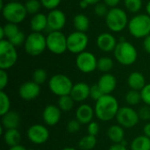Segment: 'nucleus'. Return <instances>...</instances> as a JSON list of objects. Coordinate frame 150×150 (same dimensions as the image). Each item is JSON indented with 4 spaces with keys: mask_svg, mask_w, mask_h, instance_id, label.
<instances>
[{
    "mask_svg": "<svg viewBox=\"0 0 150 150\" xmlns=\"http://www.w3.org/2000/svg\"><path fill=\"white\" fill-rule=\"evenodd\" d=\"M127 84L131 90L141 91L146 85V79L142 73L134 71L132 72L127 78Z\"/></svg>",
    "mask_w": 150,
    "mask_h": 150,
    "instance_id": "21",
    "label": "nucleus"
},
{
    "mask_svg": "<svg viewBox=\"0 0 150 150\" xmlns=\"http://www.w3.org/2000/svg\"><path fill=\"white\" fill-rule=\"evenodd\" d=\"M128 17L127 12L119 7L111 8L105 16V24L112 33H120L128 25Z\"/></svg>",
    "mask_w": 150,
    "mask_h": 150,
    "instance_id": "3",
    "label": "nucleus"
},
{
    "mask_svg": "<svg viewBox=\"0 0 150 150\" xmlns=\"http://www.w3.org/2000/svg\"><path fill=\"white\" fill-rule=\"evenodd\" d=\"M142 101L144 102L145 105H150V83L145 85V87L141 91Z\"/></svg>",
    "mask_w": 150,
    "mask_h": 150,
    "instance_id": "42",
    "label": "nucleus"
},
{
    "mask_svg": "<svg viewBox=\"0 0 150 150\" xmlns=\"http://www.w3.org/2000/svg\"><path fill=\"white\" fill-rule=\"evenodd\" d=\"M62 117V110L54 105H47L42 112V119L46 125L54 127L59 123Z\"/></svg>",
    "mask_w": 150,
    "mask_h": 150,
    "instance_id": "16",
    "label": "nucleus"
},
{
    "mask_svg": "<svg viewBox=\"0 0 150 150\" xmlns=\"http://www.w3.org/2000/svg\"><path fill=\"white\" fill-rule=\"evenodd\" d=\"M81 123L77 120H69L67 124V131L70 134L77 133L80 130Z\"/></svg>",
    "mask_w": 150,
    "mask_h": 150,
    "instance_id": "41",
    "label": "nucleus"
},
{
    "mask_svg": "<svg viewBox=\"0 0 150 150\" xmlns=\"http://www.w3.org/2000/svg\"><path fill=\"white\" fill-rule=\"evenodd\" d=\"M30 26L33 32L41 33L47 28V17L43 13H36L30 21Z\"/></svg>",
    "mask_w": 150,
    "mask_h": 150,
    "instance_id": "23",
    "label": "nucleus"
},
{
    "mask_svg": "<svg viewBox=\"0 0 150 150\" xmlns=\"http://www.w3.org/2000/svg\"><path fill=\"white\" fill-rule=\"evenodd\" d=\"M41 6L42 4L39 0H27L25 4V7L26 9L27 13L32 15H35L36 13H39V11Z\"/></svg>",
    "mask_w": 150,
    "mask_h": 150,
    "instance_id": "35",
    "label": "nucleus"
},
{
    "mask_svg": "<svg viewBox=\"0 0 150 150\" xmlns=\"http://www.w3.org/2000/svg\"><path fill=\"white\" fill-rule=\"evenodd\" d=\"M4 141L10 148L18 145L21 142V134L18 129H8L4 134Z\"/></svg>",
    "mask_w": 150,
    "mask_h": 150,
    "instance_id": "25",
    "label": "nucleus"
},
{
    "mask_svg": "<svg viewBox=\"0 0 150 150\" xmlns=\"http://www.w3.org/2000/svg\"><path fill=\"white\" fill-rule=\"evenodd\" d=\"M120 110L119 102L112 95H104L96 101L94 111L96 117L101 121H110L116 118Z\"/></svg>",
    "mask_w": 150,
    "mask_h": 150,
    "instance_id": "1",
    "label": "nucleus"
},
{
    "mask_svg": "<svg viewBox=\"0 0 150 150\" xmlns=\"http://www.w3.org/2000/svg\"><path fill=\"white\" fill-rule=\"evenodd\" d=\"M97 84L105 95H111L117 87V79L113 75L105 73L100 76Z\"/></svg>",
    "mask_w": 150,
    "mask_h": 150,
    "instance_id": "18",
    "label": "nucleus"
},
{
    "mask_svg": "<svg viewBox=\"0 0 150 150\" xmlns=\"http://www.w3.org/2000/svg\"><path fill=\"white\" fill-rule=\"evenodd\" d=\"M24 48L29 55L38 56L47 48V38L41 33L33 32L26 37Z\"/></svg>",
    "mask_w": 150,
    "mask_h": 150,
    "instance_id": "7",
    "label": "nucleus"
},
{
    "mask_svg": "<svg viewBox=\"0 0 150 150\" xmlns=\"http://www.w3.org/2000/svg\"><path fill=\"white\" fill-rule=\"evenodd\" d=\"M84 1H86L89 4H98L101 0H84Z\"/></svg>",
    "mask_w": 150,
    "mask_h": 150,
    "instance_id": "52",
    "label": "nucleus"
},
{
    "mask_svg": "<svg viewBox=\"0 0 150 150\" xmlns=\"http://www.w3.org/2000/svg\"><path fill=\"white\" fill-rule=\"evenodd\" d=\"M107 5L105 4H97L94 7V12L97 16L98 17H105L109 11V10L107 9Z\"/></svg>",
    "mask_w": 150,
    "mask_h": 150,
    "instance_id": "39",
    "label": "nucleus"
},
{
    "mask_svg": "<svg viewBox=\"0 0 150 150\" xmlns=\"http://www.w3.org/2000/svg\"><path fill=\"white\" fill-rule=\"evenodd\" d=\"M10 108L11 100L9 96L4 91H0V115L3 116L10 112Z\"/></svg>",
    "mask_w": 150,
    "mask_h": 150,
    "instance_id": "31",
    "label": "nucleus"
},
{
    "mask_svg": "<svg viewBox=\"0 0 150 150\" xmlns=\"http://www.w3.org/2000/svg\"><path fill=\"white\" fill-rule=\"evenodd\" d=\"M143 133H144V135H146L147 137L150 138V122L149 123H147L144 127H143Z\"/></svg>",
    "mask_w": 150,
    "mask_h": 150,
    "instance_id": "49",
    "label": "nucleus"
},
{
    "mask_svg": "<svg viewBox=\"0 0 150 150\" xmlns=\"http://www.w3.org/2000/svg\"><path fill=\"white\" fill-rule=\"evenodd\" d=\"M18 60L16 47L8 40H0V69L7 70L12 68Z\"/></svg>",
    "mask_w": 150,
    "mask_h": 150,
    "instance_id": "6",
    "label": "nucleus"
},
{
    "mask_svg": "<svg viewBox=\"0 0 150 150\" xmlns=\"http://www.w3.org/2000/svg\"><path fill=\"white\" fill-rule=\"evenodd\" d=\"M117 44L118 42L115 36L110 33H102L97 38L98 47L105 53L114 51Z\"/></svg>",
    "mask_w": 150,
    "mask_h": 150,
    "instance_id": "17",
    "label": "nucleus"
},
{
    "mask_svg": "<svg viewBox=\"0 0 150 150\" xmlns=\"http://www.w3.org/2000/svg\"><path fill=\"white\" fill-rule=\"evenodd\" d=\"M40 1L42 6L49 11L57 9V7L59 6V4L62 2V0H40Z\"/></svg>",
    "mask_w": 150,
    "mask_h": 150,
    "instance_id": "40",
    "label": "nucleus"
},
{
    "mask_svg": "<svg viewBox=\"0 0 150 150\" xmlns=\"http://www.w3.org/2000/svg\"><path fill=\"white\" fill-rule=\"evenodd\" d=\"M47 17V28L50 31H62L66 25V15L65 13L59 10L54 9L48 12Z\"/></svg>",
    "mask_w": 150,
    "mask_h": 150,
    "instance_id": "14",
    "label": "nucleus"
},
{
    "mask_svg": "<svg viewBox=\"0 0 150 150\" xmlns=\"http://www.w3.org/2000/svg\"><path fill=\"white\" fill-rule=\"evenodd\" d=\"M146 11H147V14L150 16V1L146 5Z\"/></svg>",
    "mask_w": 150,
    "mask_h": 150,
    "instance_id": "53",
    "label": "nucleus"
},
{
    "mask_svg": "<svg viewBox=\"0 0 150 150\" xmlns=\"http://www.w3.org/2000/svg\"><path fill=\"white\" fill-rule=\"evenodd\" d=\"M87 131H88V134L97 136L99 133V125L97 122L91 121L90 124H88Z\"/></svg>",
    "mask_w": 150,
    "mask_h": 150,
    "instance_id": "45",
    "label": "nucleus"
},
{
    "mask_svg": "<svg viewBox=\"0 0 150 150\" xmlns=\"http://www.w3.org/2000/svg\"><path fill=\"white\" fill-rule=\"evenodd\" d=\"M89 43V38L85 33L75 31L67 37L68 50L76 54L84 52Z\"/></svg>",
    "mask_w": 150,
    "mask_h": 150,
    "instance_id": "10",
    "label": "nucleus"
},
{
    "mask_svg": "<svg viewBox=\"0 0 150 150\" xmlns=\"http://www.w3.org/2000/svg\"><path fill=\"white\" fill-rule=\"evenodd\" d=\"M62 150H76L75 148H70V147H67V148H64Z\"/></svg>",
    "mask_w": 150,
    "mask_h": 150,
    "instance_id": "54",
    "label": "nucleus"
},
{
    "mask_svg": "<svg viewBox=\"0 0 150 150\" xmlns=\"http://www.w3.org/2000/svg\"><path fill=\"white\" fill-rule=\"evenodd\" d=\"M73 25L76 31L85 33L90 27V19L84 14H77L73 18Z\"/></svg>",
    "mask_w": 150,
    "mask_h": 150,
    "instance_id": "26",
    "label": "nucleus"
},
{
    "mask_svg": "<svg viewBox=\"0 0 150 150\" xmlns=\"http://www.w3.org/2000/svg\"><path fill=\"white\" fill-rule=\"evenodd\" d=\"M97 145L96 136L87 134L83 136L78 142V147L82 150H92Z\"/></svg>",
    "mask_w": 150,
    "mask_h": 150,
    "instance_id": "28",
    "label": "nucleus"
},
{
    "mask_svg": "<svg viewBox=\"0 0 150 150\" xmlns=\"http://www.w3.org/2000/svg\"><path fill=\"white\" fill-rule=\"evenodd\" d=\"M113 68V61L112 58L104 56L98 60V69L103 73L110 72Z\"/></svg>",
    "mask_w": 150,
    "mask_h": 150,
    "instance_id": "30",
    "label": "nucleus"
},
{
    "mask_svg": "<svg viewBox=\"0 0 150 150\" xmlns=\"http://www.w3.org/2000/svg\"><path fill=\"white\" fill-rule=\"evenodd\" d=\"M9 82V76L4 69H0V91H4Z\"/></svg>",
    "mask_w": 150,
    "mask_h": 150,
    "instance_id": "43",
    "label": "nucleus"
},
{
    "mask_svg": "<svg viewBox=\"0 0 150 150\" xmlns=\"http://www.w3.org/2000/svg\"><path fill=\"white\" fill-rule=\"evenodd\" d=\"M74 99L70 95H66L59 98L58 100V106L62 110V112H69L73 109L74 107Z\"/></svg>",
    "mask_w": 150,
    "mask_h": 150,
    "instance_id": "29",
    "label": "nucleus"
},
{
    "mask_svg": "<svg viewBox=\"0 0 150 150\" xmlns=\"http://www.w3.org/2000/svg\"><path fill=\"white\" fill-rule=\"evenodd\" d=\"M40 94V86L33 81H27L18 88V95L24 100H33Z\"/></svg>",
    "mask_w": 150,
    "mask_h": 150,
    "instance_id": "15",
    "label": "nucleus"
},
{
    "mask_svg": "<svg viewBox=\"0 0 150 150\" xmlns=\"http://www.w3.org/2000/svg\"><path fill=\"white\" fill-rule=\"evenodd\" d=\"M11 1H16V2H19V0H11Z\"/></svg>",
    "mask_w": 150,
    "mask_h": 150,
    "instance_id": "55",
    "label": "nucleus"
},
{
    "mask_svg": "<svg viewBox=\"0 0 150 150\" xmlns=\"http://www.w3.org/2000/svg\"><path fill=\"white\" fill-rule=\"evenodd\" d=\"M124 127L120 125H112L107 130V136L109 140L114 144H120L124 141L125 132Z\"/></svg>",
    "mask_w": 150,
    "mask_h": 150,
    "instance_id": "24",
    "label": "nucleus"
},
{
    "mask_svg": "<svg viewBox=\"0 0 150 150\" xmlns=\"http://www.w3.org/2000/svg\"><path fill=\"white\" fill-rule=\"evenodd\" d=\"M121 0H104V4H105L110 8L117 7Z\"/></svg>",
    "mask_w": 150,
    "mask_h": 150,
    "instance_id": "46",
    "label": "nucleus"
},
{
    "mask_svg": "<svg viewBox=\"0 0 150 150\" xmlns=\"http://www.w3.org/2000/svg\"><path fill=\"white\" fill-rule=\"evenodd\" d=\"M108 150H127L126 146H123L122 144H113L112 145Z\"/></svg>",
    "mask_w": 150,
    "mask_h": 150,
    "instance_id": "48",
    "label": "nucleus"
},
{
    "mask_svg": "<svg viewBox=\"0 0 150 150\" xmlns=\"http://www.w3.org/2000/svg\"><path fill=\"white\" fill-rule=\"evenodd\" d=\"M95 115L94 109L87 104L81 105L76 111V120L83 125H88L92 121Z\"/></svg>",
    "mask_w": 150,
    "mask_h": 150,
    "instance_id": "20",
    "label": "nucleus"
},
{
    "mask_svg": "<svg viewBox=\"0 0 150 150\" xmlns=\"http://www.w3.org/2000/svg\"><path fill=\"white\" fill-rule=\"evenodd\" d=\"M33 81L35 82L38 84H42L44 83L47 79V73L45 69H37L33 71Z\"/></svg>",
    "mask_w": 150,
    "mask_h": 150,
    "instance_id": "36",
    "label": "nucleus"
},
{
    "mask_svg": "<svg viewBox=\"0 0 150 150\" xmlns=\"http://www.w3.org/2000/svg\"><path fill=\"white\" fill-rule=\"evenodd\" d=\"M129 33L136 38H146L150 34V16L148 14H137L128 22Z\"/></svg>",
    "mask_w": 150,
    "mask_h": 150,
    "instance_id": "4",
    "label": "nucleus"
},
{
    "mask_svg": "<svg viewBox=\"0 0 150 150\" xmlns=\"http://www.w3.org/2000/svg\"><path fill=\"white\" fill-rule=\"evenodd\" d=\"M25 33L23 32H19L17 35H15L13 38H11V40H8L13 46L15 47H18V46H21L23 44H25Z\"/></svg>",
    "mask_w": 150,
    "mask_h": 150,
    "instance_id": "38",
    "label": "nucleus"
},
{
    "mask_svg": "<svg viewBox=\"0 0 150 150\" xmlns=\"http://www.w3.org/2000/svg\"><path fill=\"white\" fill-rule=\"evenodd\" d=\"M143 48H144V50L148 54H150V34L149 36H147L146 38H144V40H143Z\"/></svg>",
    "mask_w": 150,
    "mask_h": 150,
    "instance_id": "47",
    "label": "nucleus"
},
{
    "mask_svg": "<svg viewBox=\"0 0 150 150\" xmlns=\"http://www.w3.org/2000/svg\"><path fill=\"white\" fill-rule=\"evenodd\" d=\"M47 38V48L54 54H62L68 50L67 37L62 31H52Z\"/></svg>",
    "mask_w": 150,
    "mask_h": 150,
    "instance_id": "9",
    "label": "nucleus"
},
{
    "mask_svg": "<svg viewBox=\"0 0 150 150\" xmlns=\"http://www.w3.org/2000/svg\"><path fill=\"white\" fill-rule=\"evenodd\" d=\"M73 83L70 78L62 74H56L51 76L48 82V87L52 93L60 97L70 95L73 88Z\"/></svg>",
    "mask_w": 150,
    "mask_h": 150,
    "instance_id": "8",
    "label": "nucleus"
},
{
    "mask_svg": "<svg viewBox=\"0 0 150 150\" xmlns=\"http://www.w3.org/2000/svg\"><path fill=\"white\" fill-rule=\"evenodd\" d=\"M27 137L31 142L36 145H41L47 142L49 139L48 129L40 124H34L27 130Z\"/></svg>",
    "mask_w": 150,
    "mask_h": 150,
    "instance_id": "13",
    "label": "nucleus"
},
{
    "mask_svg": "<svg viewBox=\"0 0 150 150\" xmlns=\"http://www.w3.org/2000/svg\"><path fill=\"white\" fill-rule=\"evenodd\" d=\"M9 150H27L24 146L18 144V145H16V146H13V147H11Z\"/></svg>",
    "mask_w": 150,
    "mask_h": 150,
    "instance_id": "50",
    "label": "nucleus"
},
{
    "mask_svg": "<svg viewBox=\"0 0 150 150\" xmlns=\"http://www.w3.org/2000/svg\"><path fill=\"white\" fill-rule=\"evenodd\" d=\"M113 54L117 62L124 66H130L134 64L138 57L135 47L124 39L117 44Z\"/></svg>",
    "mask_w": 150,
    "mask_h": 150,
    "instance_id": "2",
    "label": "nucleus"
},
{
    "mask_svg": "<svg viewBox=\"0 0 150 150\" xmlns=\"http://www.w3.org/2000/svg\"><path fill=\"white\" fill-rule=\"evenodd\" d=\"M79 5H80V7H81L82 9H86L90 4H89L86 1H84V0H81V1H80V3H79Z\"/></svg>",
    "mask_w": 150,
    "mask_h": 150,
    "instance_id": "51",
    "label": "nucleus"
},
{
    "mask_svg": "<svg viewBox=\"0 0 150 150\" xmlns=\"http://www.w3.org/2000/svg\"><path fill=\"white\" fill-rule=\"evenodd\" d=\"M2 126L6 129H17L20 123V116L17 112L10 111L2 116Z\"/></svg>",
    "mask_w": 150,
    "mask_h": 150,
    "instance_id": "22",
    "label": "nucleus"
},
{
    "mask_svg": "<svg viewBox=\"0 0 150 150\" xmlns=\"http://www.w3.org/2000/svg\"><path fill=\"white\" fill-rule=\"evenodd\" d=\"M91 86L86 83H77L73 85L70 96L75 102H83L90 97Z\"/></svg>",
    "mask_w": 150,
    "mask_h": 150,
    "instance_id": "19",
    "label": "nucleus"
},
{
    "mask_svg": "<svg viewBox=\"0 0 150 150\" xmlns=\"http://www.w3.org/2000/svg\"><path fill=\"white\" fill-rule=\"evenodd\" d=\"M1 11L4 18L8 23H13L17 25L23 22L26 15L28 14L25 4L16 1H11L9 3H6Z\"/></svg>",
    "mask_w": 150,
    "mask_h": 150,
    "instance_id": "5",
    "label": "nucleus"
},
{
    "mask_svg": "<svg viewBox=\"0 0 150 150\" xmlns=\"http://www.w3.org/2000/svg\"><path fill=\"white\" fill-rule=\"evenodd\" d=\"M3 29H4V36H5L6 40H11V38H13L15 35H17L20 32L18 25L13 24V23L5 24L4 25H3Z\"/></svg>",
    "mask_w": 150,
    "mask_h": 150,
    "instance_id": "33",
    "label": "nucleus"
},
{
    "mask_svg": "<svg viewBox=\"0 0 150 150\" xmlns=\"http://www.w3.org/2000/svg\"><path fill=\"white\" fill-rule=\"evenodd\" d=\"M124 4L128 11L137 13L142 7V0H124Z\"/></svg>",
    "mask_w": 150,
    "mask_h": 150,
    "instance_id": "34",
    "label": "nucleus"
},
{
    "mask_svg": "<svg viewBox=\"0 0 150 150\" xmlns=\"http://www.w3.org/2000/svg\"><path fill=\"white\" fill-rule=\"evenodd\" d=\"M116 120L118 125L124 128H132L135 127L140 120L139 113L130 106L120 107L117 115Z\"/></svg>",
    "mask_w": 150,
    "mask_h": 150,
    "instance_id": "11",
    "label": "nucleus"
},
{
    "mask_svg": "<svg viewBox=\"0 0 150 150\" xmlns=\"http://www.w3.org/2000/svg\"><path fill=\"white\" fill-rule=\"evenodd\" d=\"M76 65L81 72L89 74L98 69V59L94 54L84 51L77 54L76 58Z\"/></svg>",
    "mask_w": 150,
    "mask_h": 150,
    "instance_id": "12",
    "label": "nucleus"
},
{
    "mask_svg": "<svg viewBox=\"0 0 150 150\" xmlns=\"http://www.w3.org/2000/svg\"><path fill=\"white\" fill-rule=\"evenodd\" d=\"M125 100L129 105H136L142 101V96H141V91H134L130 90L129 91L127 92L125 96Z\"/></svg>",
    "mask_w": 150,
    "mask_h": 150,
    "instance_id": "32",
    "label": "nucleus"
},
{
    "mask_svg": "<svg viewBox=\"0 0 150 150\" xmlns=\"http://www.w3.org/2000/svg\"><path fill=\"white\" fill-rule=\"evenodd\" d=\"M139 116H140V119L143 120H150V105H145V106H142L139 112Z\"/></svg>",
    "mask_w": 150,
    "mask_h": 150,
    "instance_id": "44",
    "label": "nucleus"
},
{
    "mask_svg": "<svg viewBox=\"0 0 150 150\" xmlns=\"http://www.w3.org/2000/svg\"><path fill=\"white\" fill-rule=\"evenodd\" d=\"M131 150H150V138L146 135H140L135 137L131 144Z\"/></svg>",
    "mask_w": 150,
    "mask_h": 150,
    "instance_id": "27",
    "label": "nucleus"
},
{
    "mask_svg": "<svg viewBox=\"0 0 150 150\" xmlns=\"http://www.w3.org/2000/svg\"><path fill=\"white\" fill-rule=\"evenodd\" d=\"M105 94L103 93V91H101V89L98 87V84H94L92 86H91V91H90V97L95 100L98 101V99H100Z\"/></svg>",
    "mask_w": 150,
    "mask_h": 150,
    "instance_id": "37",
    "label": "nucleus"
}]
</instances>
